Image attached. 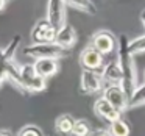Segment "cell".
<instances>
[{
	"label": "cell",
	"instance_id": "cell-1",
	"mask_svg": "<svg viewBox=\"0 0 145 136\" xmlns=\"http://www.w3.org/2000/svg\"><path fill=\"white\" fill-rule=\"evenodd\" d=\"M117 63L123 74V83L122 88L125 92L131 97L134 89L137 88V66L134 63V55L129 50V39L125 33L119 36L117 41Z\"/></svg>",
	"mask_w": 145,
	"mask_h": 136
},
{
	"label": "cell",
	"instance_id": "cell-2",
	"mask_svg": "<svg viewBox=\"0 0 145 136\" xmlns=\"http://www.w3.org/2000/svg\"><path fill=\"white\" fill-rule=\"evenodd\" d=\"M24 53L36 60H61L69 55V50H64L56 42L50 44H31L24 49Z\"/></svg>",
	"mask_w": 145,
	"mask_h": 136
},
{
	"label": "cell",
	"instance_id": "cell-3",
	"mask_svg": "<svg viewBox=\"0 0 145 136\" xmlns=\"http://www.w3.org/2000/svg\"><path fill=\"white\" fill-rule=\"evenodd\" d=\"M20 78L25 89V94L42 92L47 88V80L42 78L35 69V64H22L20 66Z\"/></svg>",
	"mask_w": 145,
	"mask_h": 136
},
{
	"label": "cell",
	"instance_id": "cell-4",
	"mask_svg": "<svg viewBox=\"0 0 145 136\" xmlns=\"http://www.w3.org/2000/svg\"><path fill=\"white\" fill-rule=\"evenodd\" d=\"M58 30L53 27V24L45 17L35 24L31 28V41L33 44H50L56 41Z\"/></svg>",
	"mask_w": 145,
	"mask_h": 136
},
{
	"label": "cell",
	"instance_id": "cell-5",
	"mask_svg": "<svg viewBox=\"0 0 145 136\" xmlns=\"http://www.w3.org/2000/svg\"><path fill=\"white\" fill-rule=\"evenodd\" d=\"M20 66H22V64L16 63V60L8 61V63H3V70H2L0 83L5 85V83L8 81L13 88H16L20 94L25 95V89H24L22 78H20Z\"/></svg>",
	"mask_w": 145,
	"mask_h": 136
},
{
	"label": "cell",
	"instance_id": "cell-6",
	"mask_svg": "<svg viewBox=\"0 0 145 136\" xmlns=\"http://www.w3.org/2000/svg\"><path fill=\"white\" fill-rule=\"evenodd\" d=\"M80 86L86 94H98V92H103L106 88L101 72H95V70H83Z\"/></svg>",
	"mask_w": 145,
	"mask_h": 136
},
{
	"label": "cell",
	"instance_id": "cell-7",
	"mask_svg": "<svg viewBox=\"0 0 145 136\" xmlns=\"http://www.w3.org/2000/svg\"><path fill=\"white\" fill-rule=\"evenodd\" d=\"M103 97L106 99L109 103H112L119 111H126L129 110V95L125 92L122 85H109L105 88Z\"/></svg>",
	"mask_w": 145,
	"mask_h": 136
},
{
	"label": "cell",
	"instance_id": "cell-8",
	"mask_svg": "<svg viewBox=\"0 0 145 136\" xmlns=\"http://www.w3.org/2000/svg\"><path fill=\"white\" fill-rule=\"evenodd\" d=\"M80 64H81L83 70H95V72L103 70V55L89 44L80 53Z\"/></svg>",
	"mask_w": 145,
	"mask_h": 136
},
{
	"label": "cell",
	"instance_id": "cell-9",
	"mask_svg": "<svg viewBox=\"0 0 145 136\" xmlns=\"http://www.w3.org/2000/svg\"><path fill=\"white\" fill-rule=\"evenodd\" d=\"M117 41L119 39H116V36L109 30H100V32L94 33V36L91 38V45L97 49L101 55H109L116 49Z\"/></svg>",
	"mask_w": 145,
	"mask_h": 136
},
{
	"label": "cell",
	"instance_id": "cell-10",
	"mask_svg": "<svg viewBox=\"0 0 145 136\" xmlns=\"http://www.w3.org/2000/svg\"><path fill=\"white\" fill-rule=\"evenodd\" d=\"M94 113L97 114L98 117H103L105 120H108L109 124H114V122H117V120L122 119V111H119L112 103H109L103 95L95 100Z\"/></svg>",
	"mask_w": 145,
	"mask_h": 136
},
{
	"label": "cell",
	"instance_id": "cell-11",
	"mask_svg": "<svg viewBox=\"0 0 145 136\" xmlns=\"http://www.w3.org/2000/svg\"><path fill=\"white\" fill-rule=\"evenodd\" d=\"M47 19L53 24L56 30H61L66 25V2L64 0H48Z\"/></svg>",
	"mask_w": 145,
	"mask_h": 136
},
{
	"label": "cell",
	"instance_id": "cell-12",
	"mask_svg": "<svg viewBox=\"0 0 145 136\" xmlns=\"http://www.w3.org/2000/svg\"><path fill=\"white\" fill-rule=\"evenodd\" d=\"M101 77H103L106 86L109 85H122L123 83V74L120 69L117 61H109L105 64L103 70H101Z\"/></svg>",
	"mask_w": 145,
	"mask_h": 136
},
{
	"label": "cell",
	"instance_id": "cell-13",
	"mask_svg": "<svg viewBox=\"0 0 145 136\" xmlns=\"http://www.w3.org/2000/svg\"><path fill=\"white\" fill-rule=\"evenodd\" d=\"M76 39H78V36H76L75 28H73L70 24H66L61 30H58L56 41L55 42H56L59 47H63L64 50H70V49L76 44Z\"/></svg>",
	"mask_w": 145,
	"mask_h": 136
},
{
	"label": "cell",
	"instance_id": "cell-14",
	"mask_svg": "<svg viewBox=\"0 0 145 136\" xmlns=\"http://www.w3.org/2000/svg\"><path fill=\"white\" fill-rule=\"evenodd\" d=\"M35 69L42 78H52L58 74L59 70V64H58V60H36L35 63Z\"/></svg>",
	"mask_w": 145,
	"mask_h": 136
},
{
	"label": "cell",
	"instance_id": "cell-15",
	"mask_svg": "<svg viewBox=\"0 0 145 136\" xmlns=\"http://www.w3.org/2000/svg\"><path fill=\"white\" fill-rule=\"evenodd\" d=\"M75 117L72 114H61L55 120V130L59 135H72L73 127H75Z\"/></svg>",
	"mask_w": 145,
	"mask_h": 136
},
{
	"label": "cell",
	"instance_id": "cell-16",
	"mask_svg": "<svg viewBox=\"0 0 145 136\" xmlns=\"http://www.w3.org/2000/svg\"><path fill=\"white\" fill-rule=\"evenodd\" d=\"M64 2H66V5H69V7L86 13L88 16H95V14L98 13L97 7H95V3L92 0H64Z\"/></svg>",
	"mask_w": 145,
	"mask_h": 136
},
{
	"label": "cell",
	"instance_id": "cell-17",
	"mask_svg": "<svg viewBox=\"0 0 145 136\" xmlns=\"http://www.w3.org/2000/svg\"><path fill=\"white\" fill-rule=\"evenodd\" d=\"M20 39H22V38H20V35H16L7 45H3V49H2L3 63H8V61H13L14 60V53L17 52V49H19V45H20Z\"/></svg>",
	"mask_w": 145,
	"mask_h": 136
},
{
	"label": "cell",
	"instance_id": "cell-18",
	"mask_svg": "<svg viewBox=\"0 0 145 136\" xmlns=\"http://www.w3.org/2000/svg\"><path fill=\"white\" fill-rule=\"evenodd\" d=\"M109 131L112 136H129L131 133V127L126 120L120 119L114 124H109Z\"/></svg>",
	"mask_w": 145,
	"mask_h": 136
},
{
	"label": "cell",
	"instance_id": "cell-19",
	"mask_svg": "<svg viewBox=\"0 0 145 136\" xmlns=\"http://www.w3.org/2000/svg\"><path fill=\"white\" fill-rule=\"evenodd\" d=\"M140 105H145V81L139 85L129 97V108H136Z\"/></svg>",
	"mask_w": 145,
	"mask_h": 136
},
{
	"label": "cell",
	"instance_id": "cell-20",
	"mask_svg": "<svg viewBox=\"0 0 145 136\" xmlns=\"http://www.w3.org/2000/svg\"><path fill=\"white\" fill-rule=\"evenodd\" d=\"M92 135V128L89 120L86 119H76L75 127H73L72 136H91Z\"/></svg>",
	"mask_w": 145,
	"mask_h": 136
},
{
	"label": "cell",
	"instance_id": "cell-21",
	"mask_svg": "<svg viewBox=\"0 0 145 136\" xmlns=\"http://www.w3.org/2000/svg\"><path fill=\"white\" fill-rule=\"evenodd\" d=\"M129 50H131L133 55L145 53V35L131 39V41H129Z\"/></svg>",
	"mask_w": 145,
	"mask_h": 136
},
{
	"label": "cell",
	"instance_id": "cell-22",
	"mask_svg": "<svg viewBox=\"0 0 145 136\" xmlns=\"http://www.w3.org/2000/svg\"><path fill=\"white\" fill-rule=\"evenodd\" d=\"M17 136H45V135L38 125L28 124V125H24L22 128H20V131H19Z\"/></svg>",
	"mask_w": 145,
	"mask_h": 136
},
{
	"label": "cell",
	"instance_id": "cell-23",
	"mask_svg": "<svg viewBox=\"0 0 145 136\" xmlns=\"http://www.w3.org/2000/svg\"><path fill=\"white\" fill-rule=\"evenodd\" d=\"M91 136H112L111 135V131L109 130H95V131H92V135Z\"/></svg>",
	"mask_w": 145,
	"mask_h": 136
},
{
	"label": "cell",
	"instance_id": "cell-24",
	"mask_svg": "<svg viewBox=\"0 0 145 136\" xmlns=\"http://www.w3.org/2000/svg\"><path fill=\"white\" fill-rule=\"evenodd\" d=\"M0 136H13V133H11L10 130L3 128V130H2V131H0Z\"/></svg>",
	"mask_w": 145,
	"mask_h": 136
},
{
	"label": "cell",
	"instance_id": "cell-25",
	"mask_svg": "<svg viewBox=\"0 0 145 136\" xmlns=\"http://www.w3.org/2000/svg\"><path fill=\"white\" fill-rule=\"evenodd\" d=\"M8 2H10V0H0V10L2 11H5V8H7V5H8Z\"/></svg>",
	"mask_w": 145,
	"mask_h": 136
},
{
	"label": "cell",
	"instance_id": "cell-26",
	"mask_svg": "<svg viewBox=\"0 0 145 136\" xmlns=\"http://www.w3.org/2000/svg\"><path fill=\"white\" fill-rule=\"evenodd\" d=\"M140 22H142V25H144V28H145V14L144 13H140Z\"/></svg>",
	"mask_w": 145,
	"mask_h": 136
},
{
	"label": "cell",
	"instance_id": "cell-27",
	"mask_svg": "<svg viewBox=\"0 0 145 136\" xmlns=\"http://www.w3.org/2000/svg\"><path fill=\"white\" fill-rule=\"evenodd\" d=\"M142 13H144V14H145V10H144V11H142Z\"/></svg>",
	"mask_w": 145,
	"mask_h": 136
},
{
	"label": "cell",
	"instance_id": "cell-28",
	"mask_svg": "<svg viewBox=\"0 0 145 136\" xmlns=\"http://www.w3.org/2000/svg\"><path fill=\"white\" fill-rule=\"evenodd\" d=\"M144 78H145V72H144Z\"/></svg>",
	"mask_w": 145,
	"mask_h": 136
}]
</instances>
